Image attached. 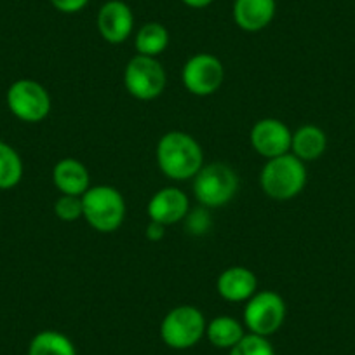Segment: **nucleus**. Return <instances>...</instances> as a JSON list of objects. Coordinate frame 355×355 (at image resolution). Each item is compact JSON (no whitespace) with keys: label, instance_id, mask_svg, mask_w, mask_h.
Instances as JSON below:
<instances>
[{"label":"nucleus","instance_id":"f257e3e1","mask_svg":"<svg viewBox=\"0 0 355 355\" xmlns=\"http://www.w3.org/2000/svg\"><path fill=\"white\" fill-rule=\"evenodd\" d=\"M157 166L174 182L193 180L204 166V152L192 135L183 131H169L157 143Z\"/></svg>","mask_w":355,"mask_h":355},{"label":"nucleus","instance_id":"f03ea898","mask_svg":"<svg viewBox=\"0 0 355 355\" xmlns=\"http://www.w3.org/2000/svg\"><path fill=\"white\" fill-rule=\"evenodd\" d=\"M259 185L265 196L274 200L295 199L306 185L305 162L291 152L268 159L259 173Z\"/></svg>","mask_w":355,"mask_h":355},{"label":"nucleus","instance_id":"7ed1b4c3","mask_svg":"<svg viewBox=\"0 0 355 355\" xmlns=\"http://www.w3.org/2000/svg\"><path fill=\"white\" fill-rule=\"evenodd\" d=\"M84 218L91 228L101 234L119 230L125 220V200L117 189L110 185L91 187L82 196Z\"/></svg>","mask_w":355,"mask_h":355},{"label":"nucleus","instance_id":"20e7f679","mask_svg":"<svg viewBox=\"0 0 355 355\" xmlns=\"http://www.w3.org/2000/svg\"><path fill=\"white\" fill-rule=\"evenodd\" d=\"M239 190V176L228 164H204L193 176V197L199 206L218 209L230 202Z\"/></svg>","mask_w":355,"mask_h":355},{"label":"nucleus","instance_id":"39448f33","mask_svg":"<svg viewBox=\"0 0 355 355\" xmlns=\"http://www.w3.org/2000/svg\"><path fill=\"white\" fill-rule=\"evenodd\" d=\"M206 317L197 306H174L160 322V340L173 350H189L206 336Z\"/></svg>","mask_w":355,"mask_h":355},{"label":"nucleus","instance_id":"423d86ee","mask_svg":"<svg viewBox=\"0 0 355 355\" xmlns=\"http://www.w3.org/2000/svg\"><path fill=\"white\" fill-rule=\"evenodd\" d=\"M8 108L16 119L28 124H37L49 117L53 100L47 89L33 78L15 80L6 94Z\"/></svg>","mask_w":355,"mask_h":355},{"label":"nucleus","instance_id":"0eeeda50","mask_svg":"<svg viewBox=\"0 0 355 355\" xmlns=\"http://www.w3.org/2000/svg\"><path fill=\"white\" fill-rule=\"evenodd\" d=\"M286 302L275 291H256L245 302L244 306V326L248 333L258 336H272L282 327L286 320Z\"/></svg>","mask_w":355,"mask_h":355},{"label":"nucleus","instance_id":"6e6552de","mask_svg":"<svg viewBox=\"0 0 355 355\" xmlns=\"http://www.w3.org/2000/svg\"><path fill=\"white\" fill-rule=\"evenodd\" d=\"M124 85L128 93L139 101H153L164 93L167 73L157 58L136 54L124 70Z\"/></svg>","mask_w":355,"mask_h":355},{"label":"nucleus","instance_id":"1a4fd4ad","mask_svg":"<svg viewBox=\"0 0 355 355\" xmlns=\"http://www.w3.org/2000/svg\"><path fill=\"white\" fill-rule=\"evenodd\" d=\"M182 80L187 91L193 96H211L225 80L223 63L214 54H196L183 67Z\"/></svg>","mask_w":355,"mask_h":355},{"label":"nucleus","instance_id":"9d476101","mask_svg":"<svg viewBox=\"0 0 355 355\" xmlns=\"http://www.w3.org/2000/svg\"><path fill=\"white\" fill-rule=\"evenodd\" d=\"M251 145L258 155L275 159L291 152L293 131L279 119H261L251 129Z\"/></svg>","mask_w":355,"mask_h":355},{"label":"nucleus","instance_id":"9b49d317","mask_svg":"<svg viewBox=\"0 0 355 355\" xmlns=\"http://www.w3.org/2000/svg\"><path fill=\"white\" fill-rule=\"evenodd\" d=\"M98 32L105 42L117 44L125 42L135 30V16L131 8L122 0H108L101 6L98 12Z\"/></svg>","mask_w":355,"mask_h":355},{"label":"nucleus","instance_id":"f8f14e48","mask_svg":"<svg viewBox=\"0 0 355 355\" xmlns=\"http://www.w3.org/2000/svg\"><path fill=\"white\" fill-rule=\"evenodd\" d=\"M146 213L150 221L171 227L185 220L187 214L190 213V199L183 190L176 187H166L153 193L146 206Z\"/></svg>","mask_w":355,"mask_h":355},{"label":"nucleus","instance_id":"ddd939ff","mask_svg":"<svg viewBox=\"0 0 355 355\" xmlns=\"http://www.w3.org/2000/svg\"><path fill=\"white\" fill-rule=\"evenodd\" d=\"M216 291L221 298L230 303L248 302L258 291V279L254 272L245 266H230L218 277Z\"/></svg>","mask_w":355,"mask_h":355},{"label":"nucleus","instance_id":"4468645a","mask_svg":"<svg viewBox=\"0 0 355 355\" xmlns=\"http://www.w3.org/2000/svg\"><path fill=\"white\" fill-rule=\"evenodd\" d=\"M277 12L275 0H235L234 21L244 32L256 33L270 25Z\"/></svg>","mask_w":355,"mask_h":355},{"label":"nucleus","instance_id":"2eb2a0df","mask_svg":"<svg viewBox=\"0 0 355 355\" xmlns=\"http://www.w3.org/2000/svg\"><path fill=\"white\" fill-rule=\"evenodd\" d=\"M53 183L61 196H77L82 197L91 189V178L89 171L80 160L61 159L53 167Z\"/></svg>","mask_w":355,"mask_h":355},{"label":"nucleus","instance_id":"dca6fc26","mask_svg":"<svg viewBox=\"0 0 355 355\" xmlns=\"http://www.w3.org/2000/svg\"><path fill=\"white\" fill-rule=\"evenodd\" d=\"M327 136L320 128L313 124H305L293 132L291 153L302 162L315 160L326 152Z\"/></svg>","mask_w":355,"mask_h":355},{"label":"nucleus","instance_id":"f3484780","mask_svg":"<svg viewBox=\"0 0 355 355\" xmlns=\"http://www.w3.org/2000/svg\"><path fill=\"white\" fill-rule=\"evenodd\" d=\"M245 336V326L230 315H218L206 326V338L213 347L221 350L234 348Z\"/></svg>","mask_w":355,"mask_h":355},{"label":"nucleus","instance_id":"a211bd4d","mask_svg":"<svg viewBox=\"0 0 355 355\" xmlns=\"http://www.w3.org/2000/svg\"><path fill=\"white\" fill-rule=\"evenodd\" d=\"M167 46H169V32L160 23H145L136 32V54H141V56L148 58H159L167 49Z\"/></svg>","mask_w":355,"mask_h":355},{"label":"nucleus","instance_id":"6ab92c4d","mask_svg":"<svg viewBox=\"0 0 355 355\" xmlns=\"http://www.w3.org/2000/svg\"><path fill=\"white\" fill-rule=\"evenodd\" d=\"M28 355H77V348L67 334L46 329L32 338Z\"/></svg>","mask_w":355,"mask_h":355},{"label":"nucleus","instance_id":"aec40b11","mask_svg":"<svg viewBox=\"0 0 355 355\" xmlns=\"http://www.w3.org/2000/svg\"><path fill=\"white\" fill-rule=\"evenodd\" d=\"M23 160L8 143L0 141V190L15 189L23 178Z\"/></svg>","mask_w":355,"mask_h":355},{"label":"nucleus","instance_id":"412c9836","mask_svg":"<svg viewBox=\"0 0 355 355\" xmlns=\"http://www.w3.org/2000/svg\"><path fill=\"white\" fill-rule=\"evenodd\" d=\"M228 355H275V348L268 338L245 333V336L228 350Z\"/></svg>","mask_w":355,"mask_h":355},{"label":"nucleus","instance_id":"4be33fe9","mask_svg":"<svg viewBox=\"0 0 355 355\" xmlns=\"http://www.w3.org/2000/svg\"><path fill=\"white\" fill-rule=\"evenodd\" d=\"M54 214L64 223H73V221L80 220L82 214H84L82 197L60 196V199L54 204Z\"/></svg>","mask_w":355,"mask_h":355},{"label":"nucleus","instance_id":"5701e85b","mask_svg":"<svg viewBox=\"0 0 355 355\" xmlns=\"http://www.w3.org/2000/svg\"><path fill=\"white\" fill-rule=\"evenodd\" d=\"M187 228L189 232H192L193 235H202L206 232H209L211 228V218L207 213L206 207H197V209H190V213L187 214Z\"/></svg>","mask_w":355,"mask_h":355},{"label":"nucleus","instance_id":"b1692460","mask_svg":"<svg viewBox=\"0 0 355 355\" xmlns=\"http://www.w3.org/2000/svg\"><path fill=\"white\" fill-rule=\"evenodd\" d=\"M51 4L56 11L64 12V15H75L89 4V0H51Z\"/></svg>","mask_w":355,"mask_h":355},{"label":"nucleus","instance_id":"393cba45","mask_svg":"<svg viewBox=\"0 0 355 355\" xmlns=\"http://www.w3.org/2000/svg\"><path fill=\"white\" fill-rule=\"evenodd\" d=\"M164 234H166V227H164V225L157 223V221H150V223L146 225L145 235L148 241H152V242L162 241Z\"/></svg>","mask_w":355,"mask_h":355},{"label":"nucleus","instance_id":"a878e982","mask_svg":"<svg viewBox=\"0 0 355 355\" xmlns=\"http://www.w3.org/2000/svg\"><path fill=\"white\" fill-rule=\"evenodd\" d=\"M182 2L187 6V8L204 9V8H207V6L213 4L214 0H182Z\"/></svg>","mask_w":355,"mask_h":355}]
</instances>
